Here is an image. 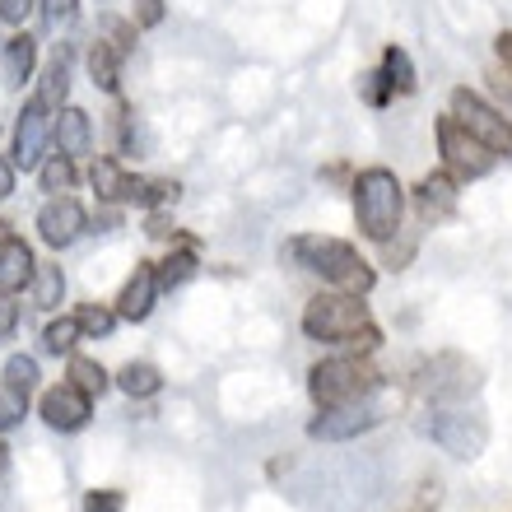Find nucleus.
Here are the masks:
<instances>
[{"instance_id": "c9c22d12", "label": "nucleus", "mask_w": 512, "mask_h": 512, "mask_svg": "<svg viewBox=\"0 0 512 512\" xmlns=\"http://www.w3.org/2000/svg\"><path fill=\"white\" fill-rule=\"evenodd\" d=\"M135 28H159L163 24V0H131Z\"/></svg>"}, {"instance_id": "6e6552de", "label": "nucleus", "mask_w": 512, "mask_h": 512, "mask_svg": "<svg viewBox=\"0 0 512 512\" xmlns=\"http://www.w3.org/2000/svg\"><path fill=\"white\" fill-rule=\"evenodd\" d=\"M52 126H56V112L47 108L38 94H33L24 103V112L14 117V149H10L14 168L38 173L42 159H47V145H52Z\"/></svg>"}, {"instance_id": "58836bf2", "label": "nucleus", "mask_w": 512, "mask_h": 512, "mask_svg": "<svg viewBox=\"0 0 512 512\" xmlns=\"http://www.w3.org/2000/svg\"><path fill=\"white\" fill-rule=\"evenodd\" d=\"M145 233H149V238H177L173 219L163 215V210H149V219H145Z\"/></svg>"}, {"instance_id": "aec40b11", "label": "nucleus", "mask_w": 512, "mask_h": 512, "mask_svg": "<svg viewBox=\"0 0 512 512\" xmlns=\"http://www.w3.org/2000/svg\"><path fill=\"white\" fill-rule=\"evenodd\" d=\"M66 94H70V61H66V52H56L52 61H47V70H42L38 98L52 112H61V108H66Z\"/></svg>"}, {"instance_id": "a19ab883", "label": "nucleus", "mask_w": 512, "mask_h": 512, "mask_svg": "<svg viewBox=\"0 0 512 512\" xmlns=\"http://www.w3.org/2000/svg\"><path fill=\"white\" fill-rule=\"evenodd\" d=\"M14 182H19L14 159H0V201H5V196H14Z\"/></svg>"}, {"instance_id": "e433bc0d", "label": "nucleus", "mask_w": 512, "mask_h": 512, "mask_svg": "<svg viewBox=\"0 0 512 512\" xmlns=\"http://www.w3.org/2000/svg\"><path fill=\"white\" fill-rule=\"evenodd\" d=\"M33 5H38V0H0V19L10 28H19L28 14H33Z\"/></svg>"}, {"instance_id": "f03ea898", "label": "nucleus", "mask_w": 512, "mask_h": 512, "mask_svg": "<svg viewBox=\"0 0 512 512\" xmlns=\"http://www.w3.org/2000/svg\"><path fill=\"white\" fill-rule=\"evenodd\" d=\"M284 256L294 261L298 270L317 275L331 289H345V294H373L378 284V270L368 266L359 247L345 243V238H326V233H298L284 243Z\"/></svg>"}, {"instance_id": "c03bdc74", "label": "nucleus", "mask_w": 512, "mask_h": 512, "mask_svg": "<svg viewBox=\"0 0 512 512\" xmlns=\"http://www.w3.org/2000/svg\"><path fill=\"white\" fill-rule=\"evenodd\" d=\"M415 512H424V508H415Z\"/></svg>"}, {"instance_id": "79ce46f5", "label": "nucleus", "mask_w": 512, "mask_h": 512, "mask_svg": "<svg viewBox=\"0 0 512 512\" xmlns=\"http://www.w3.org/2000/svg\"><path fill=\"white\" fill-rule=\"evenodd\" d=\"M14 243V224L10 219H0V247H10Z\"/></svg>"}, {"instance_id": "2eb2a0df", "label": "nucleus", "mask_w": 512, "mask_h": 512, "mask_svg": "<svg viewBox=\"0 0 512 512\" xmlns=\"http://www.w3.org/2000/svg\"><path fill=\"white\" fill-rule=\"evenodd\" d=\"M52 145H56V154H66V159H75V163L89 159V154H94V122H89V112L66 103V108L56 112Z\"/></svg>"}, {"instance_id": "9d476101", "label": "nucleus", "mask_w": 512, "mask_h": 512, "mask_svg": "<svg viewBox=\"0 0 512 512\" xmlns=\"http://www.w3.org/2000/svg\"><path fill=\"white\" fill-rule=\"evenodd\" d=\"M89 229V210H84L70 191H61V196H47L38 210V238L52 252H61V247H70L80 233Z\"/></svg>"}, {"instance_id": "20e7f679", "label": "nucleus", "mask_w": 512, "mask_h": 512, "mask_svg": "<svg viewBox=\"0 0 512 512\" xmlns=\"http://www.w3.org/2000/svg\"><path fill=\"white\" fill-rule=\"evenodd\" d=\"M382 373L368 364V354H336V359H322V364L308 373V396L317 410L326 405H350V401H368L378 396Z\"/></svg>"}, {"instance_id": "cd10ccee", "label": "nucleus", "mask_w": 512, "mask_h": 512, "mask_svg": "<svg viewBox=\"0 0 512 512\" xmlns=\"http://www.w3.org/2000/svg\"><path fill=\"white\" fill-rule=\"evenodd\" d=\"M24 415H28V391L14 387V382H0V433L14 429Z\"/></svg>"}, {"instance_id": "a211bd4d", "label": "nucleus", "mask_w": 512, "mask_h": 512, "mask_svg": "<svg viewBox=\"0 0 512 512\" xmlns=\"http://www.w3.org/2000/svg\"><path fill=\"white\" fill-rule=\"evenodd\" d=\"M84 66H89V80H94L103 94H117V89H122V52H117L108 38H98L94 47H89Z\"/></svg>"}, {"instance_id": "c85d7f7f", "label": "nucleus", "mask_w": 512, "mask_h": 512, "mask_svg": "<svg viewBox=\"0 0 512 512\" xmlns=\"http://www.w3.org/2000/svg\"><path fill=\"white\" fill-rule=\"evenodd\" d=\"M359 94H364L368 108H387L391 98H396V89L387 84V75H382V70H364V75H359Z\"/></svg>"}, {"instance_id": "ea45409f", "label": "nucleus", "mask_w": 512, "mask_h": 512, "mask_svg": "<svg viewBox=\"0 0 512 512\" xmlns=\"http://www.w3.org/2000/svg\"><path fill=\"white\" fill-rule=\"evenodd\" d=\"M494 56H499V66L508 70V80H512V28H503L499 38H494Z\"/></svg>"}, {"instance_id": "f704fd0d", "label": "nucleus", "mask_w": 512, "mask_h": 512, "mask_svg": "<svg viewBox=\"0 0 512 512\" xmlns=\"http://www.w3.org/2000/svg\"><path fill=\"white\" fill-rule=\"evenodd\" d=\"M122 508H126L122 489H94V494L84 499V512H122Z\"/></svg>"}, {"instance_id": "473e14b6", "label": "nucleus", "mask_w": 512, "mask_h": 512, "mask_svg": "<svg viewBox=\"0 0 512 512\" xmlns=\"http://www.w3.org/2000/svg\"><path fill=\"white\" fill-rule=\"evenodd\" d=\"M177 196H182V187H177L173 177H159V182H145V210H163V205H177Z\"/></svg>"}, {"instance_id": "7ed1b4c3", "label": "nucleus", "mask_w": 512, "mask_h": 512, "mask_svg": "<svg viewBox=\"0 0 512 512\" xmlns=\"http://www.w3.org/2000/svg\"><path fill=\"white\" fill-rule=\"evenodd\" d=\"M354 224H359V233H364L368 243H396V233H401L405 224V187L401 177L391 173V168H364V173L354 177Z\"/></svg>"}, {"instance_id": "dca6fc26", "label": "nucleus", "mask_w": 512, "mask_h": 512, "mask_svg": "<svg viewBox=\"0 0 512 512\" xmlns=\"http://www.w3.org/2000/svg\"><path fill=\"white\" fill-rule=\"evenodd\" d=\"M38 70V38L33 33H10L5 47H0V80L5 89H24Z\"/></svg>"}, {"instance_id": "4be33fe9", "label": "nucleus", "mask_w": 512, "mask_h": 512, "mask_svg": "<svg viewBox=\"0 0 512 512\" xmlns=\"http://www.w3.org/2000/svg\"><path fill=\"white\" fill-rule=\"evenodd\" d=\"M196 270H201L196 247H191V243L173 247V252H168V261H159V289H177V284H187Z\"/></svg>"}, {"instance_id": "c756f323", "label": "nucleus", "mask_w": 512, "mask_h": 512, "mask_svg": "<svg viewBox=\"0 0 512 512\" xmlns=\"http://www.w3.org/2000/svg\"><path fill=\"white\" fill-rule=\"evenodd\" d=\"M98 28H103V38H108L122 56L135 47V19L126 24V19H117V14H103V24H98Z\"/></svg>"}, {"instance_id": "0eeeda50", "label": "nucleus", "mask_w": 512, "mask_h": 512, "mask_svg": "<svg viewBox=\"0 0 512 512\" xmlns=\"http://www.w3.org/2000/svg\"><path fill=\"white\" fill-rule=\"evenodd\" d=\"M447 112H452V117H457V122L466 126L475 140H485L499 159H512V122L499 112V103H489L485 94H475V89L457 84V89H452V98H447Z\"/></svg>"}, {"instance_id": "37998d69", "label": "nucleus", "mask_w": 512, "mask_h": 512, "mask_svg": "<svg viewBox=\"0 0 512 512\" xmlns=\"http://www.w3.org/2000/svg\"><path fill=\"white\" fill-rule=\"evenodd\" d=\"M5 452H10V447L0 443V480H5V466H10V457H5Z\"/></svg>"}, {"instance_id": "1a4fd4ad", "label": "nucleus", "mask_w": 512, "mask_h": 512, "mask_svg": "<svg viewBox=\"0 0 512 512\" xmlns=\"http://www.w3.org/2000/svg\"><path fill=\"white\" fill-rule=\"evenodd\" d=\"M382 424V410L378 401L368 396V401H350V405H326L317 415L308 419V438L317 443H350L359 433H373Z\"/></svg>"}, {"instance_id": "6ab92c4d", "label": "nucleus", "mask_w": 512, "mask_h": 512, "mask_svg": "<svg viewBox=\"0 0 512 512\" xmlns=\"http://www.w3.org/2000/svg\"><path fill=\"white\" fill-rule=\"evenodd\" d=\"M28 294H33V308H42V312L61 308V298H66V270L56 266V261H38Z\"/></svg>"}, {"instance_id": "4468645a", "label": "nucleus", "mask_w": 512, "mask_h": 512, "mask_svg": "<svg viewBox=\"0 0 512 512\" xmlns=\"http://www.w3.org/2000/svg\"><path fill=\"white\" fill-rule=\"evenodd\" d=\"M457 177L447 173V168H438V173H429L424 182H419L410 196H415V210L424 224H443V219H452V210H457Z\"/></svg>"}, {"instance_id": "f8f14e48", "label": "nucleus", "mask_w": 512, "mask_h": 512, "mask_svg": "<svg viewBox=\"0 0 512 512\" xmlns=\"http://www.w3.org/2000/svg\"><path fill=\"white\" fill-rule=\"evenodd\" d=\"M89 182H94L98 201L108 205H140L145 201V177L122 168V159H94L89 163Z\"/></svg>"}, {"instance_id": "bb28decb", "label": "nucleus", "mask_w": 512, "mask_h": 512, "mask_svg": "<svg viewBox=\"0 0 512 512\" xmlns=\"http://www.w3.org/2000/svg\"><path fill=\"white\" fill-rule=\"evenodd\" d=\"M80 322L75 317H61V322H52L47 331H42V350L47 354H75V340H80Z\"/></svg>"}, {"instance_id": "412c9836", "label": "nucleus", "mask_w": 512, "mask_h": 512, "mask_svg": "<svg viewBox=\"0 0 512 512\" xmlns=\"http://www.w3.org/2000/svg\"><path fill=\"white\" fill-rule=\"evenodd\" d=\"M382 75H387V84L391 89H396V94H415L419 89V75H415V61H410V52H405V47H396V42H391L387 52H382Z\"/></svg>"}, {"instance_id": "5701e85b", "label": "nucleus", "mask_w": 512, "mask_h": 512, "mask_svg": "<svg viewBox=\"0 0 512 512\" xmlns=\"http://www.w3.org/2000/svg\"><path fill=\"white\" fill-rule=\"evenodd\" d=\"M38 182L47 196H61V191H75V182H80V173H75V159H66V154H47L38 168Z\"/></svg>"}, {"instance_id": "4c0bfd02", "label": "nucleus", "mask_w": 512, "mask_h": 512, "mask_svg": "<svg viewBox=\"0 0 512 512\" xmlns=\"http://www.w3.org/2000/svg\"><path fill=\"white\" fill-rule=\"evenodd\" d=\"M14 326H19V303H10V294H0V340H10Z\"/></svg>"}, {"instance_id": "393cba45", "label": "nucleus", "mask_w": 512, "mask_h": 512, "mask_svg": "<svg viewBox=\"0 0 512 512\" xmlns=\"http://www.w3.org/2000/svg\"><path fill=\"white\" fill-rule=\"evenodd\" d=\"M70 382H75L80 391H89V396H103L112 378L98 359H89V354H70Z\"/></svg>"}, {"instance_id": "2f4dec72", "label": "nucleus", "mask_w": 512, "mask_h": 512, "mask_svg": "<svg viewBox=\"0 0 512 512\" xmlns=\"http://www.w3.org/2000/svg\"><path fill=\"white\" fill-rule=\"evenodd\" d=\"M38 5H42L47 28H70L80 19V0H38Z\"/></svg>"}, {"instance_id": "39448f33", "label": "nucleus", "mask_w": 512, "mask_h": 512, "mask_svg": "<svg viewBox=\"0 0 512 512\" xmlns=\"http://www.w3.org/2000/svg\"><path fill=\"white\" fill-rule=\"evenodd\" d=\"M419 433L452 452L457 461H475L489 447V419L466 405H433L429 415L419 419Z\"/></svg>"}, {"instance_id": "f3484780", "label": "nucleus", "mask_w": 512, "mask_h": 512, "mask_svg": "<svg viewBox=\"0 0 512 512\" xmlns=\"http://www.w3.org/2000/svg\"><path fill=\"white\" fill-rule=\"evenodd\" d=\"M33 270H38V261H33L24 238H14L10 247H0V294L28 289V284H33Z\"/></svg>"}, {"instance_id": "7c9ffc66", "label": "nucleus", "mask_w": 512, "mask_h": 512, "mask_svg": "<svg viewBox=\"0 0 512 512\" xmlns=\"http://www.w3.org/2000/svg\"><path fill=\"white\" fill-rule=\"evenodd\" d=\"M5 382L33 391L38 387V359H28V354H10V364H5Z\"/></svg>"}, {"instance_id": "ddd939ff", "label": "nucleus", "mask_w": 512, "mask_h": 512, "mask_svg": "<svg viewBox=\"0 0 512 512\" xmlns=\"http://www.w3.org/2000/svg\"><path fill=\"white\" fill-rule=\"evenodd\" d=\"M159 261H140L135 275L122 284V294H117V317L122 322H145L149 312H154V298H159Z\"/></svg>"}, {"instance_id": "9b49d317", "label": "nucleus", "mask_w": 512, "mask_h": 512, "mask_svg": "<svg viewBox=\"0 0 512 512\" xmlns=\"http://www.w3.org/2000/svg\"><path fill=\"white\" fill-rule=\"evenodd\" d=\"M42 419L52 424L56 433H75L89 424V415H94V396L89 391H80L75 382H61V387L42 391Z\"/></svg>"}, {"instance_id": "a878e982", "label": "nucleus", "mask_w": 512, "mask_h": 512, "mask_svg": "<svg viewBox=\"0 0 512 512\" xmlns=\"http://www.w3.org/2000/svg\"><path fill=\"white\" fill-rule=\"evenodd\" d=\"M75 322H80V331L89 340H103V336H112V326H117V308H108V303H84V308L75 312Z\"/></svg>"}, {"instance_id": "b1692460", "label": "nucleus", "mask_w": 512, "mask_h": 512, "mask_svg": "<svg viewBox=\"0 0 512 512\" xmlns=\"http://www.w3.org/2000/svg\"><path fill=\"white\" fill-rule=\"evenodd\" d=\"M117 387H122L131 401H145V396H154V391L163 387V373L154 364H126L122 373H117Z\"/></svg>"}, {"instance_id": "f257e3e1", "label": "nucleus", "mask_w": 512, "mask_h": 512, "mask_svg": "<svg viewBox=\"0 0 512 512\" xmlns=\"http://www.w3.org/2000/svg\"><path fill=\"white\" fill-rule=\"evenodd\" d=\"M303 336L317 340V345H340V350H354V354H373L382 345V331L368 317L364 294H345V289L308 298Z\"/></svg>"}, {"instance_id": "72a5a7b5", "label": "nucleus", "mask_w": 512, "mask_h": 512, "mask_svg": "<svg viewBox=\"0 0 512 512\" xmlns=\"http://www.w3.org/2000/svg\"><path fill=\"white\" fill-rule=\"evenodd\" d=\"M485 80H489V94H494V103H499V112H503V117H508V122H512V80H508V70H489V75H485Z\"/></svg>"}, {"instance_id": "423d86ee", "label": "nucleus", "mask_w": 512, "mask_h": 512, "mask_svg": "<svg viewBox=\"0 0 512 512\" xmlns=\"http://www.w3.org/2000/svg\"><path fill=\"white\" fill-rule=\"evenodd\" d=\"M433 135H438V154H443V168L457 182H480V177L494 173V163H499V154L485 145V140H475L466 126L447 112V117H438V126H433Z\"/></svg>"}]
</instances>
